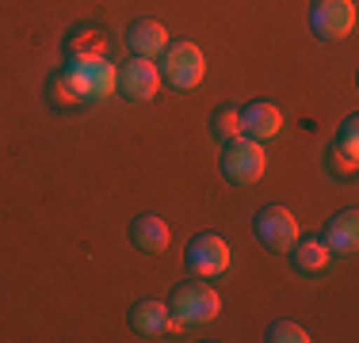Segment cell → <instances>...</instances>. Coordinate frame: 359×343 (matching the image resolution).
Here are the masks:
<instances>
[{
  "instance_id": "cell-3",
  "label": "cell",
  "mask_w": 359,
  "mask_h": 343,
  "mask_svg": "<svg viewBox=\"0 0 359 343\" xmlns=\"http://www.w3.org/2000/svg\"><path fill=\"white\" fill-rule=\"evenodd\" d=\"M222 176L229 179L233 187H249L268 172V153H264V141L256 137H233V141L222 145Z\"/></svg>"
},
{
  "instance_id": "cell-8",
  "label": "cell",
  "mask_w": 359,
  "mask_h": 343,
  "mask_svg": "<svg viewBox=\"0 0 359 343\" xmlns=\"http://www.w3.org/2000/svg\"><path fill=\"white\" fill-rule=\"evenodd\" d=\"M161 84H165L161 80V69L149 57H130V62H123V69H118L115 92L130 103H149L161 92Z\"/></svg>"
},
{
  "instance_id": "cell-7",
  "label": "cell",
  "mask_w": 359,
  "mask_h": 343,
  "mask_svg": "<svg viewBox=\"0 0 359 343\" xmlns=\"http://www.w3.org/2000/svg\"><path fill=\"white\" fill-rule=\"evenodd\" d=\"M256 237H260V244L268 248V252H290L294 248V240L302 237V229H298V218L287 210V206H264L260 214H256L252 221Z\"/></svg>"
},
{
  "instance_id": "cell-18",
  "label": "cell",
  "mask_w": 359,
  "mask_h": 343,
  "mask_svg": "<svg viewBox=\"0 0 359 343\" xmlns=\"http://www.w3.org/2000/svg\"><path fill=\"white\" fill-rule=\"evenodd\" d=\"M268 340L271 343H310V332H306L302 324H294V321H276L268 328Z\"/></svg>"
},
{
  "instance_id": "cell-11",
  "label": "cell",
  "mask_w": 359,
  "mask_h": 343,
  "mask_svg": "<svg viewBox=\"0 0 359 343\" xmlns=\"http://www.w3.org/2000/svg\"><path fill=\"white\" fill-rule=\"evenodd\" d=\"M126 46H130L134 57H161L168 46V27L161 20H149V15H142V20H134L130 27H126Z\"/></svg>"
},
{
  "instance_id": "cell-19",
  "label": "cell",
  "mask_w": 359,
  "mask_h": 343,
  "mask_svg": "<svg viewBox=\"0 0 359 343\" xmlns=\"http://www.w3.org/2000/svg\"><path fill=\"white\" fill-rule=\"evenodd\" d=\"M355 164H359L355 153H344L340 145H332V149H329V172H332V176H352Z\"/></svg>"
},
{
  "instance_id": "cell-2",
  "label": "cell",
  "mask_w": 359,
  "mask_h": 343,
  "mask_svg": "<svg viewBox=\"0 0 359 343\" xmlns=\"http://www.w3.org/2000/svg\"><path fill=\"white\" fill-rule=\"evenodd\" d=\"M218 313H222V298L210 286V279L180 282L172 290V298H168V316L180 328H203V324L218 321Z\"/></svg>"
},
{
  "instance_id": "cell-20",
  "label": "cell",
  "mask_w": 359,
  "mask_h": 343,
  "mask_svg": "<svg viewBox=\"0 0 359 343\" xmlns=\"http://www.w3.org/2000/svg\"><path fill=\"white\" fill-rule=\"evenodd\" d=\"M332 145H340L344 153H355V157H359V118L355 115L344 118V126H340V134H337V141H332Z\"/></svg>"
},
{
  "instance_id": "cell-15",
  "label": "cell",
  "mask_w": 359,
  "mask_h": 343,
  "mask_svg": "<svg viewBox=\"0 0 359 343\" xmlns=\"http://www.w3.org/2000/svg\"><path fill=\"white\" fill-rule=\"evenodd\" d=\"M241 107H218L215 115H210V137H218L222 145L233 141V137H241Z\"/></svg>"
},
{
  "instance_id": "cell-17",
  "label": "cell",
  "mask_w": 359,
  "mask_h": 343,
  "mask_svg": "<svg viewBox=\"0 0 359 343\" xmlns=\"http://www.w3.org/2000/svg\"><path fill=\"white\" fill-rule=\"evenodd\" d=\"M65 50L69 54H107V38L100 27H88V31H76Z\"/></svg>"
},
{
  "instance_id": "cell-4",
  "label": "cell",
  "mask_w": 359,
  "mask_h": 343,
  "mask_svg": "<svg viewBox=\"0 0 359 343\" xmlns=\"http://www.w3.org/2000/svg\"><path fill=\"white\" fill-rule=\"evenodd\" d=\"M157 69H161V80L172 84L176 92H191L199 88L203 73H207V57L195 42H168Z\"/></svg>"
},
{
  "instance_id": "cell-10",
  "label": "cell",
  "mask_w": 359,
  "mask_h": 343,
  "mask_svg": "<svg viewBox=\"0 0 359 343\" xmlns=\"http://www.w3.org/2000/svg\"><path fill=\"white\" fill-rule=\"evenodd\" d=\"M241 130L245 137H256V141H271L283 130V111L268 99H252L241 107Z\"/></svg>"
},
{
  "instance_id": "cell-14",
  "label": "cell",
  "mask_w": 359,
  "mask_h": 343,
  "mask_svg": "<svg viewBox=\"0 0 359 343\" xmlns=\"http://www.w3.org/2000/svg\"><path fill=\"white\" fill-rule=\"evenodd\" d=\"M290 263H294L298 274H325L332 263V252L325 248V240H310V237H298L294 248H290Z\"/></svg>"
},
{
  "instance_id": "cell-9",
  "label": "cell",
  "mask_w": 359,
  "mask_h": 343,
  "mask_svg": "<svg viewBox=\"0 0 359 343\" xmlns=\"http://www.w3.org/2000/svg\"><path fill=\"white\" fill-rule=\"evenodd\" d=\"M126 324H130V332L142 336V340H157V336H172V332H180V324L168 316V302H157V298L134 302Z\"/></svg>"
},
{
  "instance_id": "cell-6",
  "label": "cell",
  "mask_w": 359,
  "mask_h": 343,
  "mask_svg": "<svg viewBox=\"0 0 359 343\" xmlns=\"http://www.w3.org/2000/svg\"><path fill=\"white\" fill-rule=\"evenodd\" d=\"M184 263L195 279H218V274L229 271L233 255H229V244L218 233H199L184 248Z\"/></svg>"
},
{
  "instance_id": "cell-5",
  "label": "cell",
  "mask_w": 359,
  "mask_h": 343,
  "mask_svg": "<svg viewBox=\"0 0 359 343\" xmlns=\"http://www.w3.org/2000/svg\"><path fill=\"white\" fill-rule=\"evenodd\" d=\"M355 0H313L310 4V31L321 42H344L355 31Z\"/></svg>"
},
{
  "instance_id": "cell-1",
  "label": "cell",
  "mask_w": 359,
  "mask_h": 343,
  "mask_svg": "<svg viewBox=\"0 0 359 343\" xmlns=\"http://www.w3.org/2000/svg\"><path fill=\"white\" fill-rule=\"evenodd\" d=\"M62 73L84 103H104V99L115 96L118 65H111L107 54H69V62L62 65Z\"/></svg>"
},
{
  "instance_id": "cell-13",
  "label": "cell",
  "mask_w": 359,
  "mask_h": 343,
  "mask_svg": "<svg viewBox=\"0 0 359 343\" xmlns=\"http://www.w3.org/2000/svg\"><path fill=\"white\" fill-rule=\"evenodd\" d=\"M130 240L138 252H149V255H161L168 252V244H172V233H168L165 218H157V214H138L130 225Z\"/></svg>"
},
{
  "instance_id": "cell-12",
  "label": "cell",
  "mask_w": 359,
  "mask_h": 343,
  "mask_svg": "<svg viewBox=\"0 0 359 343\" xmlns=\"http://www.w3.org/2000/svg\"><path fill=\"white\" fill-rule=\"evenodd\" d=\"M325 248H329L332 255H348V252H355V244H359V214L355 210H340V214H332L329 221H325Z\"/></svg>"
},
{
  "instance_id": "cell-16",
  "label": "cell",
  "mask_w": 359,
  "mask_h": 343,
  "mask_svg": "<svg viewBox=\"0 0 359 343\" xmlns=\"http://www.w3.org/2000/svg\"><path fill=\"white\" fill-rule=\"evenodd\" d=\"M50 103H54V107H62V111H76V107H84V99L73 92V84L65 80L62 69H57V73L50 76Z\"/></svg>"
}]
</instances>
